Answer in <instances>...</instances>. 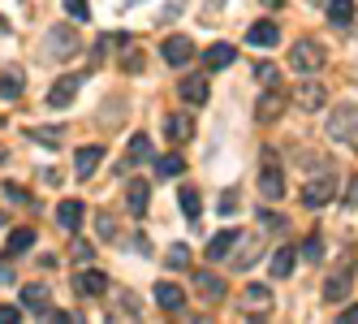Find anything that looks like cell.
<instances>
[{
    "mask_svg": "<svg viewBox=\"0 0 358 324\" xmlns=\"http://www.w3.org/2000/svg\"><path fill=\"white\" fill-rule=\"evenodd\" d=\"M164 134H169L173 143H186V139L194 134V121H190L186 113H173V117L164 121Z\"/></svg>",
    "mask_w": 358,
    "mask_h": 324,
    "instance_id": "22",
    "label": "cell"
},
{
    "mask_svg": "<svg viewBox=\"0 0 358 324\" xmlns=\"http://www.w3.org/2000/svg\"><path fill=\"white\" fill-rule=\"evenodd\" d=\"M220 212H238V190H224L220 195Z\"/></svg>",
    "mask_w": 358,
    "mask_h": 324,
    "instance_id": "40",
    "label": "cell"
},
{
    "mask_svg": "<svg viewBox=\"0 0 358 324\" xmlns=\"http://www.w3.org/2000/svg\"><path fill=\"white\" fill-rule=\"evenodd\" d=\"M190 57H194V43H190L186 35H169V39H164V61H169V65L182 69V65H190Z\"/></svg>",
    "mask_w": 358,
    "mask_h": 324,
    "instance_id": "8",
    "label": "cell"
},
{
    "mask_svg": "<svg viewBox=\"0 0 358 324\" xmlns=\"http://www.w3.org/2000/svg\"><path fill=\"white\" fill-rule=\"evenodd\" d=\"M289 99L298 108H306V113H315V108H324V83H315V78H306V83H298L294 91H289Z\"/></svg>",
    "mask_w": 358,
    "mask_h": 324,
    "instance_id": "6",
    "label": "cell"
},
{
    "mask_svg": "<svg viewBox=\"0 0 358 324\" xmlns=\"http://www.w3.org/2000/svg\"><path fill=\"white\" fill-rule=\"evenodd\" d=\"M345 204H350V208H358V178H354V182H350V190H345Z\"/></svg>",
    "mask_w": 358,
    "mask_h": 324,
    "instance_id": "42",
    "label": "cell"
},
{
    "mask_svg": "<svg viewBox=\"0 0 358 324\" xmlns=\"http://www.w3.org/2000/svg\"><path fill=\"white\" fill-rule=\"evenodd\" d=\"M255 78H259L264 87H276V65L272 61H259V65H255Z\"/></svg>",
    "mask_w": 358,
    "mask_h": 324,
    "instance_id": "33",
    "label": "cell"
},
{
    "mask_svg": "<svg viewBox=\"0 0 358 324\" xmlns=\"http://www.w3.org/2000/svg\"><path fill=\"white\" fill-rule=\"evenodd\" d=\"M99 164H104V147H83V152L73 156V169H78V178H91Z\"/></svg>",
    "mask_w": 358,
    "mask_h": 324,
    "instance_id": "20",
    "label": "cell"
},
{
    "mask_svg": "<svg viewBox=\"0 0 358 324\" xmlns=\"http://www.w3.org/2000/svg\"><path fill=\"white\" fill-rule=\"evenodd\" d=\"M169 264H173V268H186V264H190V246H173V251H169Z\"/></svg>",
    "mask_w": 358,
    "mask_h": 324,
    "instance_id": "37",
    "label": "cell"
},
{
    "mask_svg": "<svg viewBox=\"0 0 358 324\" xmlns=\"http://www.w3.org/2000/svg\"><path fill=\"white\" fill-rule=\"evenodd\" d=\"M95 230H99V238L108 242V238L117 234V216H113V212H99V216H95Z\"/></svg>",
    "mask_w": 358,
    "mask_h": 324,
    "instance_id": "32",
    "label": "cell"
},
{
    "mask_svg": "<svg viewBox=\"0 0 358 324\" xmlns=\"http://www.w3.org/2000/svg\"><path fill=\"white\" fill-rule=\"evenodd\" d=\"M177 204H182V216H186V220H199L203 208H199V190H194V186H186L182 195H177Z\"/></svg>",
    "mask_w": 358,
    "mask_h": 324,
    "instance_id": "30",
    "label": "cell"
},
{
    "mask_svg": "<svg viewBox=\"0 0 358 324\" xmlns=\"http://www.w3.org/2000/svg\"><path fill=\"white\" fill-rule=\"evenodd\" d=\"M328 17L337 22V27H350L354 22V0H328Z\"/></svg>",
    "mask_w": 358,
    "mask_h": 324,
    "instance_id": "26",
    "label": "cell"
},
{
    "mask_svg": "<svg viewBox=\"0 0 358 324\" xmlns=\"http://www.w3.org/2000/svg\"><path fill=\"white\" fill-rule=\"evenodd\" d=\"M0 281H13V264L9 260H0Z\"/></svg>",
    "mask_w": 358,
    "mask_h": 324,
    "instance_id": "44",
    "label": "cell"
},
{
    "mask_svg": "<svg viewBox=\"0 0 358 324\" xmlns=\"http://www.w3.org/2000/svg\"><path fill=\"white\" fill-rule=\"evenodd\" d=\"M0 190H5V199H9V204H27V208H31V195H27V190H22V186H13V182H5V186H0Z\"/></svg>",
    "mask_w": 358,
    "mask_h": 324,
    "instance_id": "34",
    "label": "cell"
},
{
    "mask_svg": "<svg viewBox=\"0 0 358 324\" xmlns=\"http://www.w3.org/2000/svg\"><path fill=\"white\" fill-rule=\"evenodd\" d=\"M324 61H328V52H324V43H320V39H298V43L289 48V65L302 69V73L324 69Z\"/></svg>",
    "mask_w": 358,
    "mask_h": 324,
    "instance_id": "1",
    "label": "cell"
},
{
    "mask_svg": "<svg viewBox=\"0 0 358 324\" xmlns=\"http://www.w3.org/2000/svg\"><path fill=\"white\" fill-rule=\"evenodd\" d=\"M276 39H280L276 22H255V27L246 31V43H250V48H272Z\"/></svg>",
    "mask_w": 358,
    "mask_h": 324,
    "instance_id": "18",
    "label": "cell"
},
{
    "mask_svg": "<svg viewBox=\"0 0 358 324\" xmlns=\"http://www.w3.org/2000/svg\"><path fill=\"white\" fill-rule=\"evenodd\" d=\"M43 320H52V324H69V320H78V316H73V311H52V307H48V311H43Z\"/></svg>",
    "mask_w": 358,
    "mask_h": 324,
    "instance_id": "39",
    "label": "cell"
},
{
    "mask_svg": "<svg viewBox=\"0 0 358 324\" xmlns=\"http://www.w3.org/2000/svg\"><path fill=\"white\" fill-rule=\"evenodd\" d=\"M125 160H130V164H147L151 160V139L147 134H134L130 139V156H125Z\"/></svg>",
    "mask_w": 358,
    "mask_h": 324,
    "instance_id": "28",
    "label": "cell"
},
{
    "mask_svg": "<svg viewBox=\"0 0 358 324\" xmlns=\"http://www.w3.org/2000/svg\"><path fill=\"white\" fill-rule=\"evenodd\" d=\"M17 316H22L17 307H0V324H9V320H17Z\"/></svg>",
    "mask_w": 358,
    "mask_h": 324,
    "instance_id": "43",
    "label": "cell"
},
{
    "mask_svg": "<svg viewBox=\"0 0 358 324\" xmlns=\"http://www.w3.org/2000/svg\"><path fill=\"white\" fill-rule=\"evenodd\" d=\"M31 246H35V230H27V225L13 230V234L5 238V251H9V255H27Z\"/></svg>",
    "mask_w": 358,
    "mask_h": 324,
    "instance_id": "24",
    "label": "cell"
},
{
    "mask_svg": "<svg viewBox=\"0 0 358 324\" xmlns=\"http://www.w3.org/2000/svg\"><path fill=\"white\" fill-rule=\"evenodd\" d=\"M73 260H78V264H91V260H95V246L78 238V242H73Z\"/></svg>",
    "mask_w": 358,
    "mask_h": 324,
    "instance_id": "36",
    "label": "cell"
},
{
    "mask_svg": "<svg viewBox=\"0 0 358 324\" xmlns=\"http://www.w3.org/2000/svg\"><path fill=\"white\" fill-rule=\"evenodd\" d=\"M182 169H186V156H177V152H169V156L156 160V173H160V178H177Z\"/></svg>",
    "mask_w": 358,
    "mask_h": 324,
    "instance_id": "29",
    "label": "cell"
},
{
    "mask_svg": "<svg viewBox=\"0 0 358 324\" xmlns=\"http://www.w3.org/2000/svg\"><path fill=\"white\" fill-rule=\"evenodd\" d=\"M125 204H130L134 216H147V208H151V186H147L143 178H134L130 190H125Z\"/></svg>",
    "mask_w": 358,
    "mask_h": 324,
    "instance_id": "12",
    "label": "cell"
},
{
    "mask_svg": "<svg viewBox=\"0 0 358 324\" xmlns=\"http://www.w3.org/2000/svg\"><path fill=\"white\" fill-rule=\"evenodd\" d=\"M302 255L311 260V264H320V260H324V242H320V238H306V246H302Z\"/></svg>",
    "mask_w": 358,
    "mask_h": 324,
    "instance_id": "35",
    "label": "cell"
},
{
    "mask_svg": "<svg viewBox=\"0 0 358 324\" xmlns=\"http://www.w3.org/2000/svg\"><path fill=\"white\" fill-rule=\"evenodd\" d=\"M259 190H264V199H280V195H285V178H280V164H276V156H272V152H264Z\"/></svg>",
    "mask_w": 358,
    "mask_h": 324,
    "instance_id": "4",
    "label": "cell"
},
{
    "mask_svg": "<svg viewBox=\"0 0 358 324\" xmlns=\"http://www.w3.org/2000/svg\"><path fill=\"white\" fill-rule=\"evenodd\" d=\"M182 99L186 104H208V78H203V73H186L182 78Z\"/></svg>",
    "mask_w": 358,
    "mask_h": 324,
    "instance_id": "17",
    "label": "cell"
},
{
    "mask_svg": "<svg viewBox=\"0 0 358 324\" xmlns=\"http://www.w3.org/2000/svg\"><path fill=\"white\" fill-rule=\"evenodd\" d=\"M156 303H160L164 311H182V307H186V290L173 286V281H160V286H156Z\"/></svg>",
    "mask_w": 358,
    "mask_h": 324,
    "instance_id": "14",
    "label": "cell"
},
{
    "mask_svg": "<svg viewBox=\"0 0 358 324\" xmlns=\"http://www.w3.org/2000/svg\"><path fill=\"white\" fill-rule=\"evenodd\" d=\"M0 225H5V216H0Z\"/></svg>",
    "mask_w": 358,
    "mask_h": 324,
    "instance_id": "46",
    "label": "cell"
},
{
    "mask_svg": "<svg viewBox=\"0 0 358 324\" xmlns=\"http://www.w3.org/2000/svg\"><path fill=\"white\" fill-rule=\"evenodd\" d=\"M264 5H268V9H280V5H285V0H264Z\"/></svg>",
    "mask_w": 358,
    "mask_h": 324,
    "instance_id": "45",
    "label": "cell"
},
{
    "mask_svg": "<svg viewBox=\"0 0 358 324\" xmlns=\"http://www.w3.org/2000/svg\"><path fill=\"white\" fill-rule=\"evenodd\" d=\"M294 264H298L294 246H280V251L272 255V277H289V272H294Z\"/></svg>",
    "mask_w": 358,
    "mask_h": 324,
    "instance_id": "25",
    "label": "cell"
},
{
    "mask_svg": "<svg viewBox=\"0 0 358 324\" xmlns=\"http://www.w3.org/2000/svg\"><path fill=\"white\" fill-rule=\"evenodd\" d=\"M350 286H354V272H350V268L332 272V277L324 281V303H341V298L350 294Z\"/></svg>",
    "mask_w": 358,
    "mask_h": 324,
    "instance_id": "10",
    "label": "cell"
},
{
    "mask_svg": "<svg viewBox=\"0 0 358 324\" xmlns=\"http://www.w3.org/2000/svg\"><path fill=\"white\" fill-rule=\"evenodd\" d=\"M238 61V48L234 43H212L208 52H203V65L208 69H224V65H234Z\"/></svg>",
    "mask_w": 358,
    "mask_h": 324,
    "instance_id": "16",
    "label": "cell"
},
{
    "mask_svg": "<svg viewBox=\"0 0 358 324\" xmlns=\"http://www.w3.org/2000/svg\"><path fill=\"white\" fill-rule=\"evenodd\" d=\"M337 320H341V324H358V303H354V307H345Z\"/></svg>",
    "mask_w": 358,
    "mask_h": 324,
    "instance_id": "41",
    "label": "cell"
},
{
    "mask_svg": "<svg viewBox=\"0 0 358 324\" xmlns=\"http://www.w3.org/2000/svg\"><path fill=\"white\" fill-rule=\"evenodd\" d=\"M31 139L43 143V147H57L65 139V126H39V130H31Z\"/></svg>",
    "mask_w": 358,
    "mask_h": 324,
    "instance_id": "31",
    "label": "cell"
},
{
    "mask_svg": "<svg viewBox=\"0 0 358 324\" xmlns=\"http://www.w3.org/2000/svg\"><path fill=\"white\" fill-rule=\"evenodd\" d=\"M234 242H242V234H238V230H220V234L208 242V260H212V264H216V260H229Z\"/></svg>",
    "mask_w": 358,
    "mask_h": 324,
    "instance_id": "15",
    "label": "cell"
},
{
    "mask_svg": "<svg viewBox=\"0 0 358 324\" xmlns=\"http://www.w3.org/2000/svg\"><path fill=\"white\" fill-rule=\"evenodd\" d=\"M22 87H27V78H22L17 69H13V73H9V69L0 73V95H5V99H17V95H22Z\"/></svg>",
    "mask_w": 358,
    "mask_h": 324,
    "instance_id": "27",
    "label": "cell"
},
{
    "mask_svg": "<svg viewBox=\"0 0 358 324\" xmlns=\"http://www.w3.org/2000/svg\"><path fill=\"white\" fill-rule=\"evenodd\" d=\"M194 286H199V294H203V298H212V303L224 294V277H216V272H208V268L194 272Z\"/></svg>",
    "mask_w": 358,
    "mask_h": 324,
    "instance_id": "23",
    "label": "cell"
},
{
    "mask_svg": "<svg viewBox=\"0 0 358 324\" xmlns=\"http://www.w3.org/2000/svg\"><path fill=\"white\" fill-rule=\"evenodd\" d=\"M332 195H337V173H315V178L302 186V204L324 208V204H332Z\"/></svg>",
    "mask_w": 358,
    "mask_h": 324,
    "instance_id": "3",
    "label": "cell"
},
{
    "mask_svg": "<svg viewBox=\"0 0 358 324\" xmlns=\"http://www.w3.org/2000/svg\"><path fill=\"white\" fill-rule=\"evenodd\" d=\"M48 43H52V57H69V52H78V35H73L69 27H57L52 35H48Z\"/></svg>",
    "mask_w": 358,
    "mask_h": 324,
    "instance_id": "21",
    "label": "cell"
},
{
    "mask_svg": "<svg viewBox=\"0 0 358 324\" xmlns=\"http://www.w3.org/2000/svg\"><path fill=\"white\" fill-rule=\"evenodd\" d=\"M65 9H69V17H83V22H87V13H91L87 0H65Z\"/></svg>",
    "mask_w": 358,
    "mask_h": 324,
    "instance_id": "38",
    "label": "cell"
},
{
    "mask_svg": "<svg viewBox=\"0 0 358 324\" xmlns=\"http://www.w3.org/2000/svg\"><path fill=\"white\" fill-rule=\"evenodd\" d=\"M22 307H27V311H35V316H43L48 307H52V290H48L43 281L22 286Z\"/></svg>",
    "mask_w": 358,
    "mask_h": 324,
    "instance_id": "7",
    "label": "cell"
},
{
    "mask_svg": "<svg viewBox=\"0 0 358 324\" xmlns=\"http://www.w3.org/2000/svg\"><path fill=\"white\" fill-rule=\"evenodd\" d=\"M242 303L250 307V316H259V320H264V316L272 311V290H268V286H246Z\"/></svg>",
    "mask_w": 358,
    "mask_h": 324,
    "instance_id": "11",
    "label": "cell"
},
{
    "mask_svg": "<svg viewBox=\"0 0 358 324\" xmlns=\"http://www.w3.org/2000/svg\"><path fill=\"white\" fill-rule=\"evenodd\" d=\"M280 113H285V95H280L276 87H268V95L255 104V117H259V121H276Z\"/></svg>",
    "mask_w": 358,
    "mask_h": 324,
    "instance_id": "13",
    "label": "cell"
},
{
    "mask_svg": "<svg viewBox=\"0 0 358 324\" xmlns=\"http://www.w3.org/2000/svg\"><path fill=\"white\" fill-rule=\"evenodd\" d=\"M328 134L358 147V104H341L337 113H332V117H328Z\"/></svg>",
    "mask_w": 358,
    "mask_h": 324,
    "instance_id": "2",
    "label": "cell"
},
{
    "mask_svg": "<svg viewBox=\"0 0 358 324\" xmlns=\"http://www.w3.org/2000/svg\"><path fill=\"white\" fill-rule=\"evenodd\" d=\"M83 216H87V208L78 204V199H61V204H57V220H61L65 230H78Z\"/></svg>",
    "mask_w": 358,
    "mask_h": 324,
    "instance_id": "19",
    "label": "cell"
},
{
    "mask_svg": "<svg viewBox=\"0 0 358 324\" xmlns=\"http://www.w3.org/2000/svg\"><path fill=\"white\" fill-rule=\"evenodd\" d=\"M73 290L78 294H91V298H99V294H108V277L99 268H83L78 277H73Z\"/></svg>",
    "mask_w": 358,
    "mask_h": 324,
    "instance_id": "9",
    "label": "cell"
},
{
    "mask_svg": "<svg viewBox=\"0 0 358 324\" xmlns=\"http://www.w3.org/2000/svg\"><path fill=\"white\" fill-rule=\"evenodd\" d=\"M78 87H83V73H65V78H57L52 91H48V104H52V108H69L73 95H78Z\"/></svg>",
    "mask_w": 358,
    "mask_h": 324,
    "instance_id": "5",
    "label": "cell"
}]
</instances>
